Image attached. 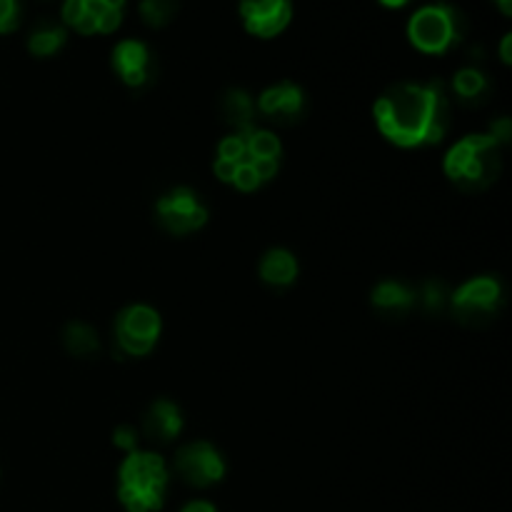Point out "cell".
I'll use <instances>...</instances> for the list:
<instances>
[{"label": "cell", "mask_w": 512, "mask_h": 512, "mask_svg": "<svg viewBox=\"0 0 512 512\" xmlns=\"http://www.w3.org/2000/svg\"><path fill=\"white\" fill-rule=\"evenodd\" d=\"M375 125L400 148L435 145L450 128V100L440 80L398 83L375 100Z\"/></svg>", "instance_id": "1"}, {"label": "cell", "mask_w": 512, "mask_h": 512, "mask_svg": "<svg viewBox=\"0 0 512 512\" xmlns=\"http://www.w3.org/2000/svg\"><path fill=\"white\" fill-rule=\"evenodd\" d=\"M443 170L465 193L488 190L503 173V145L490 133L465 135L448 150Z\"/></svg>", "instance_id": "2"}, {"label": "cell", "mask_w": 512, "mask_h": 512, "mask_svg": "<svg viewBox=\"0 0 512 512\" xmlns=\"http://www.w3.org/2000/svg\"><path fill=\"white\" fill-rule=\"evenodd\" d=\"M168 490V465L160 455L135 450L128 453L118 473V498L128 512H155L163 508Z\"/></svg>", "instance_id": "3"}, {"label": "cell", "mask_w": 512, "mask_h": 512, "mask_svg": "<svg viewBox=\"0 0 512 512\" xmlns=\"http://www.w3.org/2000/svg\"><path fill=\"white\" fill-rule=\"evenodd\" d=\"M465 23L453 5L435 3L415 10L408 23V38L420 53L440 55L463 38Z\"/></svg>", "instance_id": "4"}, {"label": "cell", "mask_w": 512, "mask_h": 512, "mask_svg": "<svg viewBox=\"0 0 512 512\" xmlns=\"http://www.w3.org/2000/svg\"><path fill=\"white\" fill-rule=\"evenodd\" d=\"M503 300L505 293L500 280L493 275H480L450 293V310L458 323L468 325V328H483L490 320L498 318Z\"/></svg>", "instance_id": "5"}, {"label": "cell", "mask_w": 512, "mask_h": 512, "mask_svg": "<svg viewBox=\"0 0 512 512\" xmlns=\"http://www.w3.org/2000/svg\"><path fill=\"white\" fill-rule=\"evenodd\" d=\"M113 330L120 353L128 358H143L158 343L163 323H160L158 310L148 305H128L118 313Z\"/></svg>", "instance_id": "6"}, {"label": "cell", "mask_w": 512, "mask_h": 512, "mask_svg": "<svg viewBox=\"0 0 512 512\" xmlns=\"http://www.w3.org/2000/svg\"><path fill=\"white\" fill-rule=\"evenodd\" d=\"M158 223L170 235H188L208 223V208L190 188H173L155 203Z\"/></svg>", "instance_id": "7"}, {"label": "cell", "mask_w": 512, "mask_h": 512, "mask_svg": "<svg viewBox=\"0 0 512 512\" xmlns=\"http://www.w3.org/2000/svg\"><path fill=\"white\" fill-rule=\"evenodd\" d=\"M175 473L183 483L193 488H210L225 478V460L220 458L218 450L205 440L183 445L175 455Z\"/></svg>", "instance_id": "8"}, {"label": "cell", "mask_w": 512, "mask_h": 512, "mask_svg": "<svg viewBox=\"0 0 512 512\" xmlns=\"http://www.w3.org/2000/svg\"><path fill=\"white\" fill-rule=\"evenodd\" d=\"M125 0H65L63 20L80 35L113 33L123 20Z\"/></svg>", "instance_id": "9"}, {"label": "cell", "mask_w": 512, "mask_h": 512, "mask_svg": "<svg viewBox=\"0 0 512 512\" xmlns=\"http://www.w3.org/2000/svg\"><path fill=\"white\" fill-rule=\"evenodd\" d=\"M240 18L250 35L275 38L293 20V3L290 0H240Z\"/></svg>", "instance_id": "10"}, {"label": "cell", "mask_w": 512, "mask_h": 512, "mask_svg": "<svg viewBox=\"0 0 512 512\" xmlns=\"http://www.w3.org/2000/svg\"><path fill=\"white\" fill-rule=\"evenodd\" d=\"M258 110L273 123L293 125L305 115V93L295 83H288V80L270 85L260 93Z\"/></svg>", "instance_id": "11"}, {"label": "cell", "mask_w": 512, "mask_h": 512, "mask_svg": "<svg viewBox=\"0 0 512 512\" xmlns=\"http://www.w3.org/2000/svg\"><path fill=\"white\" fill-rule=\"evenodd\" d=\"M150 50L140 40H120L113 48V68L128 88H143L150 83Z\"/></svg>", "instance_id": "12"}, {"label": "cell", "mask_w": 512, "mask_h": 512, "mask_svg": "<svg viewBox=\"0 0 512 512\" xmlns=\"http://www.w3.org/2000/svg\"><path fill=\"white\" fill-rule=\"evenodd\" d=\"M143 433L145 438L158 445H168L183 433V413L173 400L158 398L148 405L143 415Z\"/></svg>", "instance_id": "13"}, {"label": "cell", "mask_w": 512, "mask_h": 512, "mask_svg": "<svg viewBox=\"0 0 512 512\" xmlns=\"http://www.w3.org/2000/svg\"><path fill=\"white\" fill-rule=\"evenodd\" d=\"M370 303L385 318H405L415 308V288L400 280H380L370 293Z\"/></svg>", "instance_id": "14"}, {"label": "cell", "mask_w": 512, "mask_h": 512, "mask_svg": "<svg viewBox=\"0 0 512 512\" xmlns=\"http://www.w3.org/2000/svg\"><path fill=\"white\" fill-rule=\"evenodd\" d=\"M260 278L273 288H288L298 278V260L283 248H273L260 258Z\"/></svg>", "instance_id": "15"}, {"label": "cell", "mask_w": 512, "mask_h": 512, "mask_svg": "<svg viewBox=\"0 0 512 512\" xmlns=\"http://www.w3.org/2000/svg\"><path fill=\"white\" fill-rule=\"evenodd\" d=\"M220 115L228 125H233L235 133H250L255 128V103L245 90L233 88L220 100Z\"/></svg>", "instance_id": "16"}, {"label": "cell", "mask_w": 512, "mask_h": 512, "mask_svg": "<svg viewBox=\"0 0 512 512\" xmlns=\"http://www.w3.org/2000/svg\"><path fill=\"white\" fill-rule=\"evenodd\" d=\"M453 93L458 95L460 103L480 105L490 95V80L480 68H460L453 78Z\"/></svg>", "instance_id": "17"}, {"label": "cell", "mask_w": 512, "mask_h": 512, "mask_svg": "<svg viewBox=\"0 0 512 512\" xmlns=\"http://www.w3.org/2000/svg\"><path fill=\"white\" fill-rule=\"evenodd\" d=\"M63 345L75 358H95L100 353V338L88 323H68L63 330Z\"/></svg>", "instance_id": "18"}, {"label": "cell", "mask_w": 512, "mask_h": 512, "mask_svg": "<svg viewBox=\"0 0 512 512\" xmlns=\"http://www.w3.org/2000/svg\"><path fill=\"white\" fill-rule=\"evenodd\" d=\"M68 40V33H65L63 25L58 23H38L28 35V50L38 58H48V55H55Z\"/></svg>", "instance_id": "19"}, {"label": "cell", "mask_w": 512, "mask_h": 512, "mask_svg": "<svg viewBox=\"0 0 512 512\" xmlns=\"http://www.w3.org/2000/svg\"><path fill=\"white\" fill-rule=\"evenodd\" d=\"M415 305L423 308V313L440 315L450 305V290L443 280H428L415 290Z\"/></svg>", "instance_id": "20"}, {"label": "cell", "mask_w": 512, "mask_h": 512, "mask_svg": "<svg viewBox=\"0 0 512 512\" xmlns=\"http://www.w3.org/2000/svg\"><path fill=\"white\" fill-rule=\"evenodd\" d=\"M248 158L253 160H280V153H283V145L275 138L270 130H258L253 128L248 135Z\"/></svg>", "instance_id": "21"}, {"label": "cell", "mask_w": 512, "mask_h": 512, "mask_svg": "<svg viewBox=\"0 0 512 512\" xmlns=\"http://www.w3.org/2000/svg\"><path fill=\"white\" fill-rule=\"evenodd\" d=\"M180 0H140V15L150 28H165L178 13Z\"/></svg>", "instance_id": "22"}, {"label": "cell", "mask_w": 512, "mask_h": 512, "mask_svg": "<svg viewBox=\"0 0 512 512\" xmlns=\"http://www.w3.org/2000/svg\"><path fill=\"white\" fill-rule=\"evenodd\" d=\"M248 133H233L228 138H223V143L218 145V158L230 160V163H240V160L248 158Z\"/></svg>", "instance_id": "23"}, {"label": "cell", "mask_w": 512, "mask_h": 512, "mask_svg": "<svg viewBox=\"0 0 512 512\" xmlns=\"http://www.w3.org/2000/svg\"><path fill=\"white\" fill-rule=\"evenodd\" d=\"M238 190H243V193H250V190H258L260 185H263V180H260V175L255 173L253 163H250L248 158L240 160L238 168H235V175H233V183Z\"/></svg>", "instance_id": "24"}, {"label": "cell", "mask_w": 512, "mask_h": 512, "mask_svg": "<svg viewBox=\"0 0 512 512\" xmlns=\"http://www.w3.org/2000/svg\"><path fill=\"white\" fill-rule=\"evenodd\" d=\"M113 443L125 453H135L138 450V430L133 425H118L113 430Z\"/></svg>", "instance_id": "25"}, {"label": "cell", "mask_w": 512, "mask_h": 512, "mask_svg": "<svg viewBox=\"0 0 512 512\" xmlns=\"http://www.w3.org/2000/svg\"><path fill=\"white\" fill-rule=\"evenodd\" d=\"M18 0H0V33H8L18 25Z\"/></svg>", "instance_id": "26"}, {"label": "cell", "mask_w": 512, "mask_h": 512, "mask_svg": "<svg viewBox=\"0 0 512 512\" xmlns=\"http://www.w3.org/2000/svg\"><path fill=\"white\" fill-rule=\"evenodd\" d=\"M235 168H238V163H230V160H223V158L215 160V165H213L215 175H218V178L223 180V183H233Z\"/></svg>", "instance_id": "27"}, {"label": "cell", "mask_w": 512, "mask_h": 512, "mask_svg": "<svg viewBox=\"0 0 512 512\" xmlns=\"http://www.w3.org/2000/svg\"><path fill=\"white\" fill-rule=\"evenodd\" d=\"M180 512H218L213 503H208V500H193V503L185 505Z\"/></svg>", "instance_id": "28"}, {"label": "cell", "mask_w": 512, "mask_h": 512, "mask_svg": "<svg viewBox=\"0 0 512 512\" xmlns=\"http://www.w3.org/2000/svg\"><path fill=\"white\" fill-rule=\"evenodd\" d=\"M510 45H512V35H505L503 45H500V55H503V63L510 65Z\"/></svg>", "instance_id": "29"}, {"label": "cell", "mask_w": 512, "mask_h": 512, "mask_svg": "<svg viewBox=\"0 0 512 512\" xmlns=\"http://www.w3.org/2000/svg\"><path fill=\"white\" fill-rule=\"evenodd\" d=\"M383 5H388V8H403V5H408L410 0H380Z\"/></svg>", "instance_id": "30"}, {"label": "cell", "mask_w": 512, "mask_h": 512, "mask_svg": "<svg viewBox=\"0 0 512 512\" xmlns=\"http://www.w3.org/2000/svg\"><path fill=\"white\" fill-rule=\"evenodd\" d=\"M498 5H500V8H503V13H505V15H510V13H512V8H510L512 0H498Z\"/></svg>", "instance_id": "31"}]
</instances>
